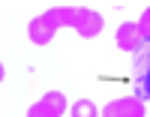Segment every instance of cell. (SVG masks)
I'll list each match as a JSON object with an SVG mask.
<instances>
[{
    "mask_svg": "<svg viewBox=\"0 0 150 117\" xmlns=\"http://www.w3.org/2000/svg\"><path fill=\"white\" fill-rule=\"evenodd\" d=\"M63 111H66V96L51 90L27 108V117H63Z\"/></svg>",
    "mask_w": 150,
    "mask_h": 117,
    "instance_id": "obj_2",
    "label": "cell"
},
{
    "mask_svg": "<svg viewBox=\"0 0 150 117\" xmlns=\"http://www.w3.org/2000/svg\"><path fill=\"white\" fill-rule=\"evenodd\" d=\"M138 30L144 36V42H150V6L141 12V18H138Z\"/></svg>",
    "mask_w": 150,
    "mask_h": 117,
    "instance_id": "obj_7",
    "label": "cell"
},
{
    "mask_svg": "<svg viewBox=\"0 0 150 117\" xmlns=\"http://www.w3.org/2000/svg\"><path fill=\"white\" fill-rule=\"evenodd\" d=\"M60 27H72V30H78V36L93 39V36L102 33L105 21L99 12L87 9V6H54V9L42 12V15H36L30 21L27 36H30L33 45H51V39Z\"/></svg>",
    "mask_w": 150,
    "mask_h": 117,
    "instance_id": "obj_1",
    "label": "cell"
},
{
    "mask_svg": "<svg viewBox=\"0 0 150 117\" xmlns=\"http://www.w3.org/2000/svg\"><path fill=\"white\" fill-rule=\"evenodd\" d=\"M135 96L150 99V42L144 45V51L138 54V63H135Z\"/></svg>",
    "mask_w": 150,
    "mask_h": 117,
    "instance_id": "obj_5",
    "label": "cell"
},
{
    "mask_svg": "<svg viewBox=\"0 0 150 117\" xmlns=\"http://www.w3.org/2000/svg\"><path fill=\"white\" fill-rule=\"evenodd\" d=\"M72 117H99V108L93 105L90 99H78L72 105Z\"/></svg>",
    "mask_w": 150,
    "mask_h": 117,
    "instance_id": "obj_6",
    "label": "cell"
},
{
    "mask_svg": "<svg viewBox=\"0 0 150 117\" xmlns=\"http://www.w3.org/2000/svg\"><path fill=\"white\" fill-rule=\"evenodd\" d=\"M102 117H147L144 99H138V96H120V99L108 102V105L102 108Z\"/></svg>",
    "mask_w": 150,
    "mask_h": 117,
    "instance_id": "obj_3",
    "label": "cell"
},
{
    "mask_svg": "<svg viewBox=\"0 0 150 117\" xmlns=\"http://www.w3.org/2000/svg\"><path fill=\"white\" fill-rule=\"evenodd\" d=\"M144 36H141V30H138V24H120L117 27V48L120 51H129V54H141L144 51Z\"/></svg>",
    "mask_w": 150,
    "mask_h": 117,
    "instance_id": "obj_4",
    "label": "cell"
}]
</instances>
